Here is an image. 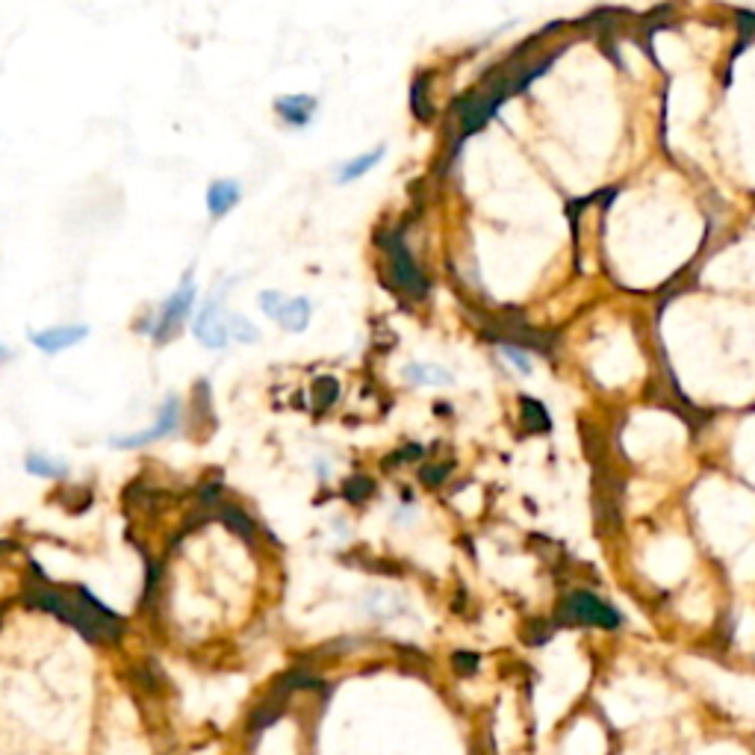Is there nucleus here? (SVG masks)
Masks as SVG:
<instances>
[{
	"label": "nucleus",
	"mask_w": 755,
	"mask_h": 755,
	"mask_svg": "<svg viewBox=\"0 0 755 755\" xmlns=\"http://www.w3.org/2000/svg\"><path fill=\"white\" fill-rule=\"evenodd\" d=\"M27 602L33 608L51 611L54 617L65 620L68 626H74L80 635L89 640H116L121 635V620L116 611H110L98 596H92L86 587H77V596H65L62 590L54 587H33L27 593Z\"/></svg>",
	"instance_id": "f257e3e1"
},
{
	"label": "nucleus",
	"mask_w": 755,
	"mask_h": 755,
	"mask_svg": "<svg viewBox=\"0 0 755 755\" xmlns=\"http://www.w3.org/2000/svg\"><path fill=\"white\" fill-rule=\"evenodd\" d=\"M561 620L564 623H579V626H599V629H617L623 623L620 611L605 605L599 596H593L590 590H573L564 605H561Z\"/></svg>",
	"instance_id": "f03ea898"
},
{
	"label": "nucleus",
	"mask_w": 755,
	"mask_h": 755,
	"mask_svg": "<svg viewBox=\"0 0 755 755\" xmlns=\"http://www.w3.org/2000/svg\"><path fill=\"white\" fill-rule=\"evenodd\" d=\"M192 304H195V284H192V278L186 275V281H183V284L163 301V307L157 310V319H154V325H151L154 343L166 346V343L175 337L177 331H180V325L186 322Z\"/></svg>",
	"instance_id": "7ed1b4c3"
},
{
	"label": "nucleus",
	"mask_w": 755,
	"mask_h": 755,
	"mask_svg": "<svg viewBox=\"0 0 755 755\" xmlns=\"http://www.w3.org/2000/svg\"><path fill=\"white\" fill-rule=\"evenodd\" d=\"M260 307L290 334H301L313 316V307L307 298H287L284 292H260Z\"/></svg>",
	"instance_id": "20e7f679"
},
{
	"label": "nucleus",
	"mask_w": 755,
	"mask_h": 755,
	"mask_svg": "<svg viewBox=\"0 0 755 755\" xmlns=\"http://www.w3.org/2000/svg\"><path fill=\"white\" fill-rule=\"evenodd\" d=\"M387 254H390V269H393V278H396V284L407 290L410 295H425L428 292V281H425V275L419 272V266H416V260H413V254L407 251L405 239L399 236V233H393L390 236V242H387Z\"/></svg>",
	"instance_id": "39448f33"
},
{
	"label": "nucleus",
	"mask_w": 755,
	"mask_h": 755,
	"mask_svg": "<svg viewBox=\"0 0 755 755\" xmlns=\"http://www.w3.org/2000/svg\"><path fill=\"white\" fill-rule=\"evenodd\" d=\"M180 410H183L180 399H177V396H169L166 405L160 407V416H157L154 428L139 431V434H127V437H113V440H110L113 449H139V446H148V443H157V440L175 434L177 425H180Z\"/></svg>",
	"instance_id": "423d86ee"
},
{
	"label": "nucleus",
	"mask_w": 755,
	"mask_h": 755,
	"mask_svg": "<svg viewBox=\"0 0 755 755\" xmlns=\"http://www.w3.org/2000/svg\"><path fill=\"white\" fill-rule=\"evenodd\" d=\"M228 290H219L213 292L210 298H207V304L201 307V316H198V322H195V337L207 346V349H225V343L231 340V334H228V325H225V319L219 316V310H222V295Z\"/></svg>",
	"instance_id": "0eeeda50"
},
{
	"label": "nucleus",
	"mask_w": 755,
	"mask_h": 755,
	"mask_svg": "<svg viewBox=\"0 0 755 755\" xmlns=\"http://www.w3.org/2000/svg\"><path fill=\"white\" fill-rule=\"evenodd\" d=\"M89 337V328L86 325H68V328H48V331H33L30 334V343L36 349L48 351V354H57V351L71 349L77 343H83Z\"/></svg>",
	"instance_id": "6e6552de"
},
{
	"label": "nucleus",
	"mask_w": 755,
	"mask_h": 755,
	"mask_svg": "<svg viewBox=\"0 0 755 755\" xmlns=\"http://www.w3.org/2000/svg\"><path fill=\"white\" fill-rule=\"evenodd\" d=\"M239 183L236 180H216V183H210V189H207V207H210V216L213 219H222V216H228L233 207L239 204Z\"/></svg>",
	"instance_id": "1a4fd4ad"
},
{
	"label": "nucleus",
	"mask_w": 755,
	"mask_h": 755,
	"mask_svg": "<svg viewBox=\"0 0 755 755\" xmlns=\"http://www.w3.org/2000/svg\"><path fill=\"white\" fill-rule=\"evenodd\" d=\"M316 107H319V98H313V95H287V98H281L275 104V110L281 113V118H287L290 124H298V127L310 124Z\"/></svg>",
	"instance_id": "9d476101"
},
{
	"label": "nucleus",
	"mask_w": 755,
	"mask_h": 755,
	"mask_svg": "<svg viewBox=\"0 0 755 755\" xmlns=\"http://www.w3.org/2000/svg\"><path fill=\"white\" fill-rule=\"evenodd\" d=\"M405 378L410 384H422V387H449L455 381L452 372L431 366V363H410L405 366Z\"/></svg>",
	"instance_id": "9b49d317"
},
{
	"label": "nucleus",
	"mask_w": 755,
	"mask_h": 755,
	"mask_svg": "<svg viewBox=\"0 0 755 755\" xmlns=\"http://www.w3.org/2000/svg\"><path fill=\"white\" fill-rule=\"evenodd\" d=\"M387 154V148L384 145H378V148H372V151H366V154H360V157H354L349 163H343L340 166V172H337V183H351V180H357V177H363L366 172H372L378 163H381V157Z\"/></svg>",
	"instance_id": "f8f14e48"
},
{
	"label": "nucleus",
	"mask_w": 755,
	"mask_h": 755,
	"mask_svg": "<svg viewBox=\"0 0 755 755\" xmlns=\"http://www.w3.org/2000/svg\"><path fill=\"white\" fill-rule=\"evenodd\" d=\"M428 83H431V77L422 74V77H416L413 86H410V110L422 118V121H428V118L434 116V110H431V104H428Z\"/></svg>",
	"instance_id": "ddd939ff"
},
{
	"label": "nucleus",
	"mask_w": 755,
	"mask_h": 755,
	"mask_svg": "<svg viewBox=\"0 0 755 755\" xmlns=\"http://www.w3.org/2000/svg\"><path fill=\"white\" fill-rule=\"evenodd\" d=\"M222 523L228 525L231 531H236L239 537H245V540L254 537V523H251V517H248L242 508H236V505H225V508H222Z\"/></svg>",
	"instance_id": "4468645a"
},
{
	"label": "nucleus",
	"mask_w": 755,
	"mask_h": 755,
	"mask_svg": "<svg viewBox=\"0 0 755 755\" xmlns=\"http://www.w3.org/2000/svg\"><path fill=\"white\" fill-rule=\"evenodd\" d=\"M27 472L42 475V478H62L65 475V464L48 458V455H27Z\"/></svg>",
	"instance_id": "2eb2a0df"
},
{
	"label": "nucleus",
	"mask_w": 755,
	"mask_h": 755,
	"mask_svg": "<svg viewBox=\"0 0 755 755\" xmlns=\"http://www.w3.org/2000/svg\"><path fill=\"white\" fill-rule=\"evenodd\" d=\"M523 422L531 431H546L549 428V413L534 399H523Z\"/></svg>",
	"instance_id": "dca6fc26"
},
{
	"label": "nucleus",
	"mask_w": 755,
	"mask_h": 755,
	"mask_svg": "<svg viewBox=\"0 0 755 755\" xmlns=\"http://www.w3.org/2000/svg\"><path fill=\"white\" fill-rule=\"evenodd\" d=\"M337 396H340V384H337V378H331V375H325V378H319L316 381V405L328 407L337 402Z\"/></svg>",
	"instance_id": "f3484780"
},
{
	"label": "nucleus",
	"mask_w": 755,
	"mask_h": 755,
	"mask_svg": "<svg viewBox=\"0 0 755 755\" xmlns=\"http://www.w3.org/2000/svg\"><path fill=\"white\" fill-rule=\"evenodd\" d=\"M228 334H231V337H236L239 343H257V340H260L257 328H254V325H251L248 319H242V316H231Z\"/></svg>",
	"instance_id": "a211bd4d"
},
{
	"label": "nucleus",
	"mask_w": 755,
	"mask_h": 755,
	"mask_svg": "<svg viewBox=\"0 0 755 755\" xmlns=\"http://www.w3.org/2000/svg\"><path fill=\"white\" fill-rule=\"evenodd\" d=\"M343 493H346V499H351V502H360L366 493H372V481H366L363 475H354V478L346 481Z\"/></svg>",
	"instance_id": "6ab92c4d"
},
{
	"label": "nucleus",
	"mask_w": 755,
	"mask_h": 755,
	"mask_svg": "<svg viewBox=\"0 0 755 755\" xmlns=\"http://www.w3.org/2000/svg\"><path fill=\"white\" fill-rule=\"evenodd\" d=\"M455 670L461 673V676H472L475 670H478V655H472V652H455Z\"/></svg>",
	"instance_id": "aec40b11"
},
{
	"label": "nucleus",
	"mask_w": 755,
	"mask_h": 755,
	"mask_svg": "<svg viewBox=\"0 0 755 755\" xmlns=\"http://www.w3.org/2000/svg\"><path fill=\"white\" fill-rule=\"evenodd\" d=\"M505 357H508V360H511L514 366H520L523 372H531V360L525 357L523 349H514V346H508V349H505Z\"/></svg>",
	"instance_id": "412c9836"
},
{
	"label": "nucleus",
	"mask_w": 755,
	"mask_h": 755,
	"mask_svg": "<svg viewBox=\"0 0 755 755\" xmlns=\"http://www.w3.org/2000/svg\"><path fill=\"white\" fill-rule=\"evenodd\" d=\"M443 478H446V466H431V469H425V472H422V481H425V484H431V487H434V484H440Z\"/></svg>",
	"instance_id": "4be33fe9"
},
{
	"label": "nucleus",
	"mask_w": 755,
	"mask_h": 755,
	"mask_svg": "<svg viewBox=\"0 0 755 755\" xmlns=\"http://www.w3.org/2000/svg\"><path fill=\"white\" fill-rule=\"evenodd\" d=\"M3 354H6V349H3V346H0V357H3Z\"/></svg>",
	"instance_id": "5701e85b"
}]
</instances>
